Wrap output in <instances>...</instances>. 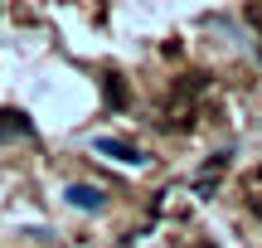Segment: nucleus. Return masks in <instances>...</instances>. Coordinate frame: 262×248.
I'll use <instances>...</instances> for the list:
<instances>
[{
    "instance_id": "obj_4",
    "label": "nucleus",
    "mask_w": 262,
    "mask_h": 248,
    "mask_svg": "<svg viewBox=\"0 0 262 248\" xmlns=\"http://www.w3.org/2000/svg\"><path fill=\"white\" fill-rule=\"evenodd\" d=\"M102 93H107V102H112L117 112L126 107V88H122V78H107V83H102Z\"/></svg>"
},
{
    "instance_id": "obj_3",
    "label": "nucleus",
    "mask_w": 262,
    "mask_h": 248,
    "mask_svg": "<svg viewBox=\"0 0 262 248\" xmlns=\"http://www.w3.org/2000/svg\"><path fill=\"white\" fill-rule=\"evenodd\" d=\"M63 200L73 204V210H102V190H97V185H68Z\"/></svg>"
},
{
    "instance_id": "obj_1",
    "label": "nucleus",
    "mask_w": 262,
    "mask_h": 248,
    "mask_svg": "<svg viewBox=\"0 0 262 248\" xmlns=\"http://www.w3.org/2000/svg\"><path fill=\"white\" fill-rule=\"evenodd\" d=\"M93 146H97L102 156H112V161H122V166H141V161H146V156H141L131 141H117V136H97Z\"/></svg>"
},
{
    "instance_id": "obj_2",
    "label": "nucleus",
    "mask_w": 262,
    "mask_h": 248,
    "mask_svg": "<svg viewBox=\"0 0 262 248\" xmlns=\"http://www.w3.org/2000/svg\"><path fill=\"white\" fill-rule=\"evenodd\" d=\"M10 136H34V122H29L19 107H5V112H0V141H10Z\"/></svg>"
}]
</instances>
